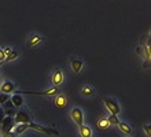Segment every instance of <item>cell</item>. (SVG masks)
Returning a JSON list of instances; mask_svg holds the SVG:
<instances>
[{
  "mask_svg": "<svg viewBox=\"0 0 151 137\" xmlns=\"http://www.w3.org/2000/svg\"><path fill=\"white\" fill-rule=\"evenodd\" d=\"M17 88V84L15 82H12V81H6L3 82L1 85H0V92L1 93H11L12 90H15Z\"/></svg>",
  "mask_w": 151,
  "mask_h": 137,
  "instance_id": "obj_10",
  "label": "cell"
},
{
  "mask_svg": "<svg viewBox=\"0 0 151 137\" xmlns=\"http://www.w3.org/2000/svg\"><path fill=\"white\" fill-rule=\"evenodd\" d=\"M0 62H6V55L3 52V48H0Z\"/></svg>",
  "mask_w": 151,
  "mask_h": 137,
  "instance_id": "obj_26",
  "label": "cell"
},
{
  "mask_svg": "<svg viewBox=\"0 0 151 137\" xmlns=\"http://www.w3.org/2000/svg\"><path fill=\"white\" fill-rule=\"evenodd\" d=\"M143 132L148 137H151V125H143Z\"/></svg>",
  "mask_w": 151,
  "mask_h": 137,
  "instance_id": "obj_22",
  "label": "cell"
},
{
  "mask_svg": "<svg viewBox=\"0 0 151 137\" xmlns=\"http://www.w3.org/2000/svg\"><path fill=\"white\" fill-rule=\"evenodd\" d=\"M18 95L22 93H28V95H37V96H48V98H52V96H56L59 93V90L56 88H50L47 90H43V92H30V90H17Z\"/></svg>",
  "mask_w": 151,
  "mask_h": 137,
  "instance_id": "obj_3",
  "label": "cell"
},
{
  "mask_svg": "<svg viewBox=\"0 0 151 137\" xmlns=\"http://www.w3.org/2000/svg\"><path fill=\"white\" fill-rule=\"evenodd\" d=\"M136 52H137L139 55H142V56H143V55H144V48L142 47V45H139V47L136 48Z\"/></svg>",
  "mask_w": 151,
  "mask_h": 137,
  "instance_id": "obj_25",
  "label": "cell"
},
{
  "mask_svg": "<svg viewBox=\"0 0 151 137\" xmlns=\"http://www.w3.org/2000/svg\"><path fill=\"white\" fill-rule=\"evenodd\" d=\"M109 122H110V125H117L118 126V123L121 121L118 119V115H113V114H110V117H107Z\"/></svg>",
  "mask_w": 151,
  "mask_h": 137,
  "instance_id": "obj_18",
  "label": "cell"
},
{
  "mask_svg": "<svg viewBox=\"0 0 151 137\" xmlns=\"http://www.w3.org/2000/svg\"><path fill=\"white\" fill-rule=\"evenodd\" d=\"M68 103H69L68 96L65 93H58L55 96V99H54V104H55L56 108H59V110H63L65 107L68 106Z\"/></svg>",
  "mask_w": 151,
  "mask_h": 137,
  "instance_id": "obj_8",
  "label": "cell"
},
{
  "mask_svg": "<svg viewBox=\"0 0 151 137\" xmlns=\"http://www.w3.org/2000/svg\"><path fill=\"white\" fill-rule=\"evenodd\" d=\"M118 128H119V130H121L124 134H128V136L132 134V126L129 125V123H127V122H119Z\"/></svg>",
  "mask_w": 151,
  "mask_h": 137,
  "instance_id": "obj_15",
  "label": "cell"
},
{
  "mask_svg": "<svg viewBox=\"0 0 151 137\" xmlns=\"http://www.w3.org/2000/svg\"><path fill=\"white\" fill-rule=\"evenodd\" d=\"M1 134V137H18L14 132H6V133H0Z\"/></svg>",
  "mask_w": 151,
  "mask_h": 137,
  "instance_id": "obj_23",
  "label": "cell"
},
{
  "mask_svg": "<svg viewBox=\"0 0 151 137\" xmlns=\"http://www.w3.org/2000/svg\"><path fill=\"white\" fill-rule=\"evenodd\" d=\"M81 92H83L84 96H92V95L95 93V89H93L92 86L87 85V86H83V89H81Z\"/></svg>",
  "mask_w": 151,
  "mask_h": 137,
  "instance_id": "obj_17",
  "label": "cell"
},
{
  "mask_svg": "<svg viewBox=\"0 0 151 137\" xmlns=\"http://www.w3.org/2000/svg\"><path fill=\"white\" fill-rule=\"evenodd\" d=\"M7 100H8V95L7 93H1V92H0V104H4Z\"/></svg>",
  "mask_w": 151,
  "mask_h": 137,
  "instance_id": "obj_20",
  "label": "cell"
},
{
  "mask_svg": "<svg viewBox=\"0 0 151 137\" xmlns=\"http://www.w3.org/2000/svg\"><path fill=\"white\" fill-rule=\"evenodd\" d=\"M148 60H150V63H151V58H150V59H148Z\"/></svg>",
  "mask_w": 151,
  "mask_h": 137,
  "instance_id": "obj_28",
  "label": "cell"
},
{
  "mask_svg": "<svg viewBox=\"0 0 151 137\" xmlns=\"http://www.w3.org/2000/svg\"><path fill=\"white\" fill-rule=\"evenodd\" d=\"M103 103H104V107L107 108V111L110 114H113V115H118L119 114V106L117 104V102H114L113 99H104L103 100Z\"/></svg>",
  "mask_w": 151,
  "mask_h": 137,
  "instance_id": "obj_6",
  "label": "cell"
},
{
  "mask_svg": "<svg viewBox=\"0 0 151 137\" xmlns=\"http://www.w3.org/2000/svg\"><path fill=\"white\" fill-rule=\"evenodd\" d=\"M51 81L55 86H59L65 82V73L60 69H55L51 74Z\"/></svg>",
  "mask_w": 151,
  "mask_h": 137,
  "instance_id": "obj_4",
  "label": "cell"
},
{
  "mask_svg": "<svg viewBox=\"0 0 151 137\" xmlns=\"http://www.w3.org/2000/svg\"><path fill=\"white\" fill-rule=\"evenodd\" d=\"M96 126L99 128L100 130H106V129H109L110 128V122H109V119L106 117H102V118H99L98 119V122H96Z\"/></svg>",
  "mask_w": 151,
  "mask_h": 137,
  "instance_id": "obj_13",
  "label": "cell"
},
{
  "mask_svg": "<svg viewBox=\"0 0 151 137\" xmlns=\"http://www.w3.org/2000/svg\"><path fill=\"white\" fill-rule=\"evenodd\" d=\"M18 56H19V55H18V52H17V51H12L11 54H10L7 58H6V60H7V62H11V60H15Z\"/></svg>",
  "mask_w": 151,
  "mask_h": 137,
  "instance_id": "obj_19",
  "label": "cell"
},
{
  "mask_svg": "<svg viewBox=\"0 0 151 137\" xmlns=\"http://www.w3.org/2000/svg\"><path fill=\"white\" fill-rule=\"evenodd\" d=\"M3 52H4V55H6V58H7L8 55L12 52V48H11V47H4V48H3Z\"/></svg>",
  "mask_w": 151,
  "mask_h": 137,
  "instance_id": "obj_24",
  "label": "cell"
},
{
  "mask_svg": "<svg viewBox=\"0 0 151 137\" xmlns=\"http://www.w3.org/2000/svg\"><path fill=\"white\" fill-rule=\"evenodd\" d=\"M26 129H29V126H28V123H18V125H15L14 126V129H12V132L18 136V134H22L25 132Z\"/></svg>",
  "mask_w": 151,
  "mask_h": 137,
  "instance_id": "obj_16",
  "label": "cell"
},
{
  "mask_svg": "<svg viewBox=\"0 0 151 137\" xmlns=\"http://www.w3.org/2000/svg\"><path fill=\"white\" fill-rule=\"evenodd\" d=\"M43 40L44 39L39 34H30L29 36V40H28V45L30 48H35V47H37L40 43H43Z\"/></svg>",
  "mask_w": 151,
  "mask_h": 137,
  "instance_id": "obj_11",
  "label": "cell"
},
{
  "mask_svg": "<svg viewBox=\"0 0 151 137\" xmlns=\"http://www.w3.org/2000/svg\"><path fill=\"white\" fill-rule=\"evenodd\" d=\"M150 37H151V33H150Z\"/></svg>",
  "mask_w": 151,
  "mask_h": 137,
  "instance_id": "obj_29",
  "label": "cell"
},
{
  "mask_svg": "<svg viewBox=\"0 0 151 137\" xmlns=\"http://www.w3.org/2000/svg\"><path fill=\"white\" fill-rule=\"evenodd\" d=\"M70 117H72L73 122H74L77 126L84 125V113L78 107H76V108H73L72 111H70Z\"/></svg>",
  "mask_w": 151,
  "mask_h": 137,
  "instance_id": "obj_5",
  "label": "cell"
},
{
  "mask_svg": "<svg viewBox=\"0 0 151 137\" xmlns=\"http://www.w3.org/2000/svg\"><path fill=\"white\" fill-rule=\"evenodd\" d=\"M12 107H14V104L11 103V100H7V102L3 104V108L7 111V110H12Z\"/></svg>",
  "mask_w": 151,
  "mask_h": 137,
  "instance_id": "obj_21",
  "label": "cell"
},
{
  "mask_svg": "<svg viewBox=\"0 0 151 137\" xmlns=\"http://www.w3.org/2000/svg\"><path fill=\"white\" fill-rule=\"evenodd\" d=\"M15 121H14V117H4L0 122V133H6V132H12L14 126H15Z\"/></svg>",
  "mask_w": 151,
  "mask_h": 137,
  "instance_id": "obj_1",
  "label": "cell"
},
{
  "mask_svg": "<svg viewBox=\"0 0 151 137\" xmlns=\"http://www.w3.org/2000/svg\"><path fill=\"white\" fill-rule=\"evenodd\" d=\"M78 133H80V136L81 137H92V129L89 128V126H87V125H81V126H78Z\"/></svg>",
  "mask_w": 151,
  "mask_h": 137,
  "instance_id": "obj_12",
  "label": "cell"
},
{
  "mask_svg": "<svg viewBox=\"0 0 151 137\" xmlns=\"http://www.w3.org/2000/svg\"><path fill=\"white\" fill-rule=\"evenodd\" d=\"M70 69L73 70V73L80 74L84 69V60L80 58H72L70 59Z\"/></svg>",
  "mask_w": 151,
  "mask_h": 137,
  "instance_id": "obj_7",
  "label": "cell"
},
{
  "mask_svg": "<svg viewBox=\"0 0 151 137\" xmlns=\"http://www.w3.org/2000/svg\"><path fill=\"white\" fill-rule=\"evenodd\" d=\"M1 65H3V62H0V66H1Z\"/></svg>",
  "mask_w": 151,
  "mask_h": 137,
  "instance_id": "obj_27",
  "label": "cell"
},
{
  "mask_svg": "<svg viewBox=\"0 0 151 137\" xmlns=\"http://www.w3.org/2000/svg\"><path fill=\"white\" fill-rule=\"evenodd\" d=\"M28 126L30 129L33 130H37V132H41L44 134H52V136H59V132L56 129H52V128H45V126H41L39 123H32V122H29Z\"/></svg>",
  "mask_w": 151,
  "mask_h": 137,
  "instance_id": "obj_2",
  "label": "cell"
},
{
  "mask_svg": "<svg viewBox=\"0 0 151 137\" xmlns=\"http://www.w3.org/2000/svg\"><path fill=\"white\" fill-rule=\"evenodd\" d=\"M11 103L14 104V107H21L22 104H24V99H22V96L21 95H18V93H14L11 96Z\"/></svg>",
  "mask_w": 151,
  "mask_h": 137,
  "instance_id": "obj_14",
  "label": "cell"
},
{
  "mask_svg": "<svg viewBox=\"0 0 151 137\" xmlns=\"http://www.w3.org/2000/svg\"><path fill=\"white\" fill-rule=\"evenodd\" d=\"M14 121H15V123H29L30 122V117L25 111H18L14 115Z\"/></svg>",
  "mask_w": 151,
  "mask_h": 137,
  "instance_id": "obj_9",
  "label": "cell"
}]
</instances>
